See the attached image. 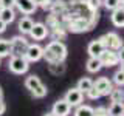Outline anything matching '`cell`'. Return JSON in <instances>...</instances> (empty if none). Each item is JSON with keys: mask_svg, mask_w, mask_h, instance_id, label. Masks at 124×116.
I'll list each match as a JSON object with an SVG mask.
<instances>
[{"mask_svg": "<svg viewBox=\"0 0 124 116\" xmlns=\"http://www.w3.org/2000/svg\"><path fill=\"white\" fill-rule=\"evenodd\" d=\"M48 64H62L67 59V46L61 40H51L44 48V57Z\"/></svg>", "mask_w": 124, "mask_h": 116, "instance_id": "obj_1", "label": "cell"}, {"mask_svg": "<svg viewBox=\"0 0 124 116\" xmlns=\"http://www.w3.org/2000/svg\"><path fill=\"white\" fill-rule=\"evenodd\" d=\"M8 68L14 74H25L30 68V62L25 59V56H13L9 59Z\"/></svg>", "mask_w": 124, "mask_h": 116, "instance_id": "obj_2", "label": "cell"}, {"mask_svg": "<svg viewBox=\"0 0 124 116\" xmlns=\"http://www.w3.org/2000/svg\"><path fill=\"white\" fill-rule=\"evenodd\" d=\"M99 62L102 67H115V65H118L119 62L123 60V57L119 56V51H113V50H107L104 48V51L99 54Z\"/></svg>", "mask_w": 124, "mask_h": 116, "instance_id": "obj_3", "label": "cell"}, {"mask_svg": "<svg viewBox=\"0 0 124 116\" xmlns=\"http://www.w3.org/2000/svg\"><path fill=\"white\" fill-rule=\"evenodd\" d=\"M99 40L102 42L104 48L107 50H113V51H121L123 50V40L116 33H107L104 36H101Z\"/></svg>", "mask_w": 124, "mask_h": 116, "instance_id": "obj_4", "label": "cell"}, {"mask_svg": "<svg viewBox=\"0 0 124 116\" xmlns=\"http://www.w3.org/2000/svg\"><path fill=\"white\" fill-rule=\"evenodd\" d=\"M9 44H11V56H23L30 42L23 36H16L9 40Z\"/></svg>", "mask_w": 124, "mask_h": 116, "instance_id": "obj_5", "label": "cell"}, {"mask_svg": "<svg viewBox=\"0 0 124 116\" xmlns=\"http://www.w3.org/2000/svg\"><path fill=\"white\" fill-rule=\"evenodd\" d=\"M93 88L99 93V96H108L110 91H112V88H113V84H112V80L108 79V77L102 76V77H98V79L93 82Z\"/></svg>", "mask_w": 124, "mask_h": 116, "instance_id": "obj_6", "label": "cell"}, {"mask_svg": "<svg viewBox=\"0 0 124 116\" xmlns=\"http://www.w3.org/2000/svg\"><path fill=\"white\" fill-rule=\"evenodd\" d=\"M23 56L28 62H39L44 57V48L39 44H30Z\"/></svg>", "mask_w": 124, "mask_h": 116, "instance_id": "obj_7", "label": "cell"}, {"mask_svg": "<svg viewBox=\"0 0 124 116\" xmlns=\"http://www.w3.org/2000/svg\"><path fill=\"white\" fill-rule=\"evenodd\" d=\"M28 34L31 36L33 40H44V39H46V36L50 34V29H48V26H46L45 23H34Z\"/></svg>", "mask_w": 124, "mask_h": 116, "instance_id": "obj_8", "label": "cell"}, {"mask_svg": "<svg viewBox=\"0 0 124 116\" xmlns=\"http://www.w3.org/2000/svg\"><path fill=\"white\" fill-rule=\"evenodd\" d=\"M64 99L67 101V102H68L71 107H78L79 104H82V101H84V93L79 91L76 87H75V88H70V90L65 93Z\"/></svg>", "mask_w": 124, "mask_h": 116, "instance_id": "obj_9", "label": "cell"}, {"mask_svg": "<svg viewBox=\"0 0 124 116\" xmlns=\"http://www.w3.org/2000/svg\"><path fill=\"white\" fill-rule=\"evenodd\" d=\"M14 6L17 8L22 14H25V15L33 14L34 11L37 9L36 3H34L33 0H14Z\"/></svg>", "mask_w": 124, "mask_h": 116, "instance_id": "obj_10", "label": "cell"}, {"mask_svg": "<svg viewBox=\"0 0 124 116\" xmlns=\"http://www.w3.org/2000/svg\"><path fill=\"white\" fill-rule=\"evenodd\" d=\"M51 111L56 116H68L71 113V105H70L65 99H59V101H56V102L53 104Z\"/></svg>", "mask_w": 124, "mask_h": 116, "instance_id": "obj_11", "label": "cell"}, {"mask_svg": "<svg viewBox=\"0 0 124 116\" xmlns=\"http://www.w3.org/2000/svg\"><path fill=\"white\" fill-rule=\"evenodd\" d=\"M67 8H68V2H65V0H53L50 3L48 9L54 15H64L67 13Z\"/></svg>", "mask_w": 124, "mask_h": 116, "instance_id": "obj_12", "label": "cell"}, {"mask_svg": "<svg viewBox=\"0 0 124 116\" xmlns=\"http://www.w3.org/2000/svg\"><path fill=\"white\" fill-rule=\"evenodd\" d=\"M110 20H112V23H113L116 28H123L124 26V8H123V5L115 8V9H112Z\"/></svg>", "mask_w": 124, "mask_h": 116, "instance_id": "obj_13", "label": "cell"}, {"mask_svg": "<svg viewBox=\"0 0 124 116\" xmlns=\"http://www.w3.org/2000/svg\"><path fill=\"white\" fill-rule=\"evenodd\" d=\"M104 51V45L102 42L99 40V39H95V40H92L90 44L87 46V53L90 57H99V54Z\"/></svg>", "mask_w": 124, "mask_h": 116, "instance_id": "obj_14", "label": "cell"}, {"mask_svg": "<svg viewBox=\"0 0 124 116\" xmlns=\"http://www.w3.org/2000/svg\"><path fill=\"white\" fill-rule=\"evenodd\" d=\"M16 19V13H14V8H0V20L5 22L6 25L11 22H14Z\"/></svg>", "mask_w": 124, "mask_h": 116, "instance_id": "obj_15", "label": "cell"}, {"mask_svg": "<svg viewBox=\"0 0 124 116\" xmlns=\"http://www.w3.org/2000/svg\"><path fill=\"white\" fill-rule=\"evenodd\" d=\"M34 22L31 20V17H28V15H25V17H22L20 20H19V31H20L22 34H28L31 28H33Z\"/></svg>", "mask_w": 124, "mask_h": 116, "instance_id": "obj_16", "label": "cell"}, {"mask_svg": "<svg viewBox=\"0 0 124 116\" xmlns=\"http://www.w3.org/2000/svg\"><path fill=\"white\" fill-rule=\"evenodd\" d=\"M85 68H87L88 73H98L99 70L102 68V65H101L98 57H88L87 64H85Z\"/></svg>", "mask_w": 124, "mask_h": 116, "instance_id": "obj_17", "label": "cell"}, {"mask_svg": "<svg viewBox=\"0 0 124 116\" xmlns=\"http://www.w3.org/2000/svg\"><path fill=\"white\" fill-rule=\"evenodd\" d=\"M40 84H42L40 77H37L36 74H31V76H28V77L25 79V87H26V90H28L30 93L33 91L34 88H37Z\"/></svg>", "mask_w": 124, "mask_h": 116, "instance_id": "obj_18", "label": "cell"}, {"mask_svg": "<svg viewBox=\"0 0 124 116\" xmlns=\"http://www.w3.org/2000/svg\"><path fill=\"white\" fill-rule=\"evenodd\" d=\"M108 116H123L124 115V105L123 102H112V105L107 108Z\"/></svg>", "mask_w": 124, "mask_h": 116, "instance_id": "obj_19", "label": "cell"}, {"mask_svg": "<svg viewBox=\"0 0 124 116\" xmlns=\"http://www.w3.org/2000/svg\"><path fill=\"white\" fill-rule=\"evenodd\" d=\"M92 87H93V80L90 79V77H81V79L78 80V85H76V88L79 91H82L84 94L90 90Z\"/></svg>", "mask_w": 124, "mask_h": 116, "instance_id": "obj_20", "label": "cell"}, {"mask_svg": "<svg viewBox=\"0 0 124 116\" xmlns=\"http://www.w3.org/2000/svg\"><path fill=\"white\" fill-rule=\"evenodd\" d=\"M75 116H93V107L79 104L75 110Z\"/></svg>", "mask_w": 124, "mask_h": 116, "instance_id": "obj_21", "label": "cell"}, {"mask_svg": "<svg viewBox=\"0 0 124 116\" xmlns=\"http://www.w3.org/2000/svg\"><path fill=\"white\" fill-rule=\"evenodd\" d=\"M11 56V44L6 39H0V59Z\"/></svg>", "mask_w": 124, "mask_h": 116, "instance_id": "obj_22", "label": "cell"}, {"mask_svg": "<svg viewBox=\"0 0 124 116\" xmlns=\"http://www.w3.org/2000/svg\"><path fill=\"white\" fill-rule=\"evenodd\" d=\"M110 99H112V102H123V99H124V94H123V90H121V87H118V88H112V91H110Z\"/></svg>", "mask_w": 124, "mask_h": 116, "instance_id": "obj_23", "label": "cell"}, {"mask_svg": "<svg viewBox=\"0 0 124 116\" xmlns=\"http://www.w3.org/2000/svg\"><path fill=\"white\" fill-rule=\"evenodd\" d=\"M113 84L116 87H123V84H124V68H123V65H121V68L116 70V73L113 74Z\"/></svg>", "mask_w": 124, "mask_h": 116, "instance_id": "obj_24", "label": "cell"}, {"mask_svg": "<svg viewBox=\"0 0 124 116\" xmlns=\"http://www.w3.org/2000/svg\"><path fill=\"white\" fill-rule=\"evenodd\" d=\"M46 93H48L46 87H45L44 84H40L37 88H34V90L31 91V94H33L34 98H37V99H42V98H45V96H46Z\"/></svg>", "mask_w": 124, "mask_h": 116, "instance_id": "obj_25", "label": "cell"}, {"mask_svg": "<svg viewBox=\"0 0 124 116\" xmlns=\"http://www.w3.org/2000/svg\"><path fill=\"white\" fill-rule=\"evenodd\" d=\"M102 5L106 9H115V8L121 6L123 5V0H102Z\"/></svg>", "mask_w": 124, "mask_h": 116, "instance_id": "obj_26", "label": "cell"}, {"mask_svg": "<svg viewBox=\"0 0 124 116\" xmlns=\"http://www.w3.org/2000/svg\"><path fill=\"white\" fill-rule=\"evenodd\" d=\"M93 116H108L106 107H96L93 108Z\"/></svg>", "mask_w": 124, "mask_h": 116, "instance_id": "obj_27", "label": "cell"}, {"mask_svg": "<svg viewBox=\"0 0 124 116\" xmlns=\"http://www.w3.org/2000/svg\"><path fill=\"white\" fill-rule=\"evenodd\" d=\"M33 2L36 3V6H40V8H44V9H48L50 3H51L53 0H33Z\"/></svg>", "mask_w": 124, "mask_h": 116, "instance_id": "obj_28", "label": "cell"}, {"mask_svg": "<svg viewBox=\"0 0 124 116\" xmlns=\"http://www.w3.org/2000/svg\"><path fill=\"white\" fill-rule=\"evenodd\" d=\"M85 94H87V96H88L90 99H98V98H101V96H99V93L96 91V90H95L93 87H92V88H90V90H88L87 93H85Z\"/></svg>", "mask_w": 124, "mask_h": 116, "instance_id": "obj_29", "label": "cell"}, {"mask_svg": "<svg viewBox=\"0 0 124 116\" xmlns=\"http://www.w3.org/2000/svg\"><path fill=\"white\" fill-rule=\"evenodd\" d=\"M0 8H14V0H0Z\"/></svg>", "mask_w": 124, "mask_h": 116, "instance_id": "obj_30", "label": "cell"}, {"mask_svg": "<svg viewBox=\"0 0 124 116\" xmlns=\"http://www.w3.org/2000/svg\"><path fill=\"white\" fill-rule=\"evenodd\" d=\"M87 3L93 8V9H98V8L102 5V2H101V0H87Z\"/></svg>", "mask_w": 124, "mask_h": 116, "instance_id": "obj_31", "label": "cell"}, {"mask_svg": "<svg viewBox=\"0 0 124 116\" xmlns=\"http://www.w3.org/2000/svg\"><path fill=\"white\" fill-rule=\"evenodd\" d=\"M5 111H6V105H5V102H3L2 96H0V116L5 113Z\"/></svg>", "mask_w": 124, "mask_h": 116, "instance_id": "obj_32", "label": "cell"}, {"mask_svg": "<svg viewBox=\"0 0 124 116\" xmlns=\"http://www.w3.org/2000/svg\"><path fill=\"white\" fill-rule=\"evenodd\" d=\"M5 31H6V23L0 20V34H2V33H5Z\"/></svg>", "mask_w": 124, "mask_h": 116, "instance_id": "obj_33", "label": "cell"}, {"mask_svg": "<svg viewBox=\"0 0 124 116\" xmlns=\"http://www.w3.org/2000/svg\"><path fill=\"white\" fill-rule=\"evenodd\" d=\"M44 116H56V115H54L53 111H50V113H46V115H44Z\"/></svg>", "mask_w": 124, "mask_h": 116, "instance_id": "obj_34", "label": "cell"}, {"mask_svg": "<svg viewBox=\"0 0 124 116\" xmlns=\"http://www.w3.org/2000/svg\"><path fill=\"white\" fill-rule=\"evenodd\" d=\"M0 96H2V87H0Z\"/></svg>", "mask_w": 124, "mask_h": 116, "instance_id": "obj_35", "label": "cell"}]
</instances>
